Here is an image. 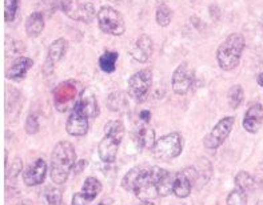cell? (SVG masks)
<instances>
[{
    "instance_id": "cell-1",
    "label": "cell",
    "mask_w": 263,
    "mask_h": 205,
    "mask_svg": "<svg viewBox=\"0 0 263 205\" xmlns=\"http://www.w3.org/2000/svg\"><path fill=\"white\" fill-rule=\"evenodd\" d=\"M164 169L159 167H135L122 180V187L126 191H133L142 201L153 202L159 197L158 182Z\"/></svg>"
},
{
    "instance_id": "cell-2",
    "label": "cell",
    "mask_w": 263,
    "mask_h": 205,
    "mask_svg": "<svg viewBox=\"0 0 263 205\" xmlns=\"http://www.w3.org/2000/svg\"><path fill=\"white\" fill-rule=\"evenodd\" d=\"M77 161V153L70 141H59L51 155V180L55 184H64Z\"/></svg>"
},
{
    "instance_id": "cell-3",
    "label": "cell",
    "mask_w": 263,
    "mask_h": 205,
    "mask_svg": "<svg viewBox=\"0 0 263 205\" xmlns=\"http://www.w3.org/2000/svg\"><path fill=\"white\" fill-rule=\"evenodd\" d=\"M245 37L240 33H231L223 43L218 47L217 60L223 71L237 68L245 50Z\"/></svg>"
},
{
    "instance_id": "cell-4",
    "label": "cell",
    "mask_w": 263,
    "mask_h": 205,
    "mask_svg": "<svg viewBox=\"0 0 263 205\" xmlns=\"http://www.w3.org/2000/svg\"><path fill=\"white\" fill-rule=\"evenodd\" d=\"M104 136L100 140L98 152L104 162H114L117 160L118 149L124 136V127L119 120H111L104 127Z\"/></svg>"
},
{
    "instance_id": "cell-5",
    "label": "cell",
    "mask_w": 263,
    "mask_h": 205,
    "mask_svg": "<svg viewBox=\"0 0 263 205\" xmlns=\"http://www.w3.org/2000/svg\"><path fill=\"white\" fill-rule=\"evenodd\" d=\"M183 149V139L178 132L168 133V135L157 140L153 148V155L160 161H168L182 153Z\"/></svg>"
},
{
    "instance_id": "cell-6",
    "label": "cell",
    "mask_w": 263,
    "mask_h": 205,
    "mask_svg": "<svg viewBox=\"0 0 263 205\" xmlns=\"http://www.w3.org/2000/svg\"><path fill=\"white\" fill-rule=\"evenodd\" d=\"M99 28L103 32L114 36H120L126 31L123 15L111 7H102L97 15Z\"/></svg>"
},
{
    "instance_id": "cell-7",
    "label": "cell",
    "mask_w": 263,
    "mask_h": 205,
    "mask_svg": "<svg viewBox=\"0 0 263 205\" xmlns=\"http://www.w3.org/2000/svg\"><path fill=\"white\" fill-rule=\"evenodd\" d=\"M60 10L67 16L82 23H91L95 17V8L91 3H82L80 0H60Z\"/></svg>"
},
{
    "instance_id": "cell-8",
    "label": "cell",
    "mask_w": 263,
    "mask_h": 205,
    "mask_svg": "<svg viewBox=\"0 0 263 205\" xmlns=\"http://www.w3.org/2000/svg\"><path fill=\"white\" fill-rule=\"evenodd\" d=\"M52 96L58 111L59 112H66V111L77 106V101H75L78 96L77 84L73 83V80H67V81L60 83L53 90Z\"/></svg>"
},
{
    "instance_id": "cell-9",
    "label": "cell",
    "mask_w": 263,
    "mask_h": 205,
    "mask_svg": "<svg viewBox=\"0 0 263 205\" xmlns=\"http://www.w3.org/2000/svg\"><path fill=\"white\" fill-rule=\"evenodd\" d=\"M153 84V71L146 68L130 77L128 80V95L137 101H143Z\"/></svg>"
},
{
    "instance_id": "cell-10",
    "label": "cell",
    "mask_w": 263,
    "mask_h": 205,
    "mask_svg": "<svg viewBox=\"0 0 263 205\" xmlns=\"http://www.w3.org/2000/svg\"><path fill=\"white\" fill-rule=\"evenodd\" d=\"M234 117H224L220 120L217 126L211 129V132L204 137V146L209 149H217L223 144L227 136L230 135L231 129H233Z\"/></svg>"
},
{
    "instance_id": "cell-11",
    "label": "cell",
    "mask_w": 263,
    "mask_h": 205,
    "mask_svg": "<svg viewBox=\"0 0 263 205\" xmlns=\"http://www.w3.org/2000/svg\"><path fill=\"white\" fill-rule=\"evenodd\" d=\"M194 79L195 75L189 64H180L173 73V91L177 95H186L193 87Z\"/></svg>"
},
{
    "instance_id": "cell-12",
    "label": "cell",
    "mask_w": 263,
    "mask_h": 205,
    "mask_svg": "<svg viewBox=\"0 0 263 205\" xmlns=\"http://www.w3.org/2000/svg\"><path fill=\"white\" fill-rule=\"evenodd\" d=\"M88 116L83 113L78 108L77 106L73 107V111L71 116L67 120L66 131L71 136H84L88 131Z\"/></svg>"
},
{
    "instance_id": "cell-13",
    "label": "cell",
    "mask_w": 263,
    "mask_h": 205,
    "mask_svg": "<svg viewBox=\"0 0 263 205\" xmlns=\"http://www.w3.org/2000/svg\"><path fill=\"white\" fill-rule=\"evenodd\" d=\"M67 50H68V42H67L66 39H63V37L55 40V42L51 44L50 48H48L47 61L46 64H44V71H46L47 73L51 72L60 60L66 56Z\"/></svg>"
},
{
    "instance_id": "cell-14",
    "label": "cell",
    "mask_w": 263,
    "mask_h": 205,
    "mask_svg": "<svg viewBox=\"0 0 263 205\" xmlns=\"http://www.w3.org/2000/svg\"><path fill=\"white\" fill-rule=\"evenodd\" d=\"M47 175V164L43 159H37L36 161H33L24 172L23 180L24 184L28 187L39 186L44 181Z\"/></svg>"
},
{
    "instance_id": "cell-15",
    "label": "cell",
    "mask_w": 263,
    "mask_h": 205,
    "mask_svg": "<svg viewBox=\"0 0 263 205\" xmlns=\"http://www.w3.org/2000/svg\"><path fill=\"white\" fill-rule=\"evenodd\" d=\"M263 122V107L259 102H255L247 109L243 119V128L247 132L257 133L260 129Z\"/></svg>"
},
{
    "instance_id": "cell-16",
    "label": "cell",
    "mask_w": 263,
    "mask_h": 205,
    "mask_svg": "<svg viewBox=\"0 0 263 205\" xmlns=\"http://www.w3.org/2000/svg\"><path fill=\"white\" fill-rule=\"evenodd\" d=\"M77 107L82 111L83 113H86L88 117H97L99 115V106H98V100L95 93L91 90H84L80 95L79 101H77Z\"/></svg>"
},
{
    "instance_id": "cell-17",
    "label": "cell",
    "mask_w": 263,
    "mask_h": 205,
    "mask_svg": "<svg viewBox=\"0 0 263 205\" xmlns=\"http://www.w3.org/2000/svg\"><path fill=\"white\" fill-rule=\"evenodd\" d=\"M154 50V44L153 40H151L150 36L147 35H142V36L138 37L137 43L134 44V48L131 51L133 53L134 59L137 61H140V63H146L148 57L151 56Z\"/></svg>"
},
{
    "instance_id": "cell-18",
    "label": "cell",
    "mask_w": 263,
    "mask_h": 205,
    "mask_svg": "<svg viewBox=\"0 0 263 205\" xmlns=\"http://www.w3.org/2000/svg\"><path fill=\"white\" fill-rule=\"evenodd\" d=\"M33 66V61L30 57H17V59L13 60V63L11 64L8 73H7V77L13 81H20L22 79H24L30 70L31 67Z\"/></svg>"
},
{
    "instance_id": "cell-19",
    "label": "cell",
    "mask_w": 263,
    "mask_h": 205,
    "mask_svg": "<svg viewBox=\"0 0 263 205\" xmlns=\"http://www.w3.org/2000/svg\"><path fill=\"white\" fill-rule=\"evenodd\" d=\"M174 195L179 199H186L191 193V180L187 177L184 172H179L175 175L173 187Z\"/></svg>"
},
{
    "instance_id": "cell-20",
    "label": "cell",
    "mask_w": 263,
    "mask_h": 205,
    "mask_svg": "<svg viewBox=\"0 0 263 205\" xmlns=\"http://www.w3.org/2000/svg\"><path fill=\"white\" fill-rule=\"evenodd\" d=\"M44 30L43 13L33 12L26 20V32L30 37L39 36Z\"/></svg>"
},
{
    "instance_id": "cell-21",
    "label": "cell",
    "mask_w": 263,
    "mask_h": 205,
    "mask_svg": "<svg viewBox=\"0 0 263 205\" xmlns=\"http://www.w3.org/2000/svg\"><path fill=\"white\" fill-rule=\"evenodd\" d=\"M135 141L140 148L144 149H153L155 146V132L154 129L148 128V127H142L139 128L137 133H135Z\"/></svg>"
},
{
    "instance_id": "cell-22",
    "label": "cell",
    "mask_w": 263,
    "mask_h": 205,
    "mask_svg": "<svg viewBox=\"0 0 263 205\" xmlns=\"http://www.w3.org/2000/svg\"><path fill=\"white\" fill-rule=\"evenodd\" d=\"M118 59H119V53L114 52V51H107L102 56L99 57V67L100 70L106 73H112L117 68Z\"/></svg>"
},
{
    "instance_id": "cell-23",
    "label": "cell",
    "mask_w": 263,
    "mask_h": 205,
    "mask_svg": "<svg viewBox=\"0 0 263 205\" xmlns=\"http://www.w3.org/2000/svg\"><path fill=\"white\" fill-rule=\"evenodd\" d=\"M235 186H237V189H239L242 192L250 193L254 191L255 180H254V177L250 173L242 171V172H239L235 176Z\"/></svg>"
},
{
    "instance_id": "cell-24",
    "label": "cell",
    "mask_w": 263,
    "mask_h": 205,
    "mask_svg": "<svg viewBox=\"0 0 263 205\" xmlns=\"http://www.w3.org/2000/svg\"><path fill=\"white\" fill-rule=\"evenodd\" d=\"M102 191V184L98 179L95 177H87L86 181L83 182V188H82V193L86 196L87 199L92 201L95 197L100 193Z\"/></svg>"
},
{
    "instance_id": "cell-25",
    "label": "cell",
    "mask_w": 263,
    "mask_h": 205,
    "mask_svg": "<svg viewBox=\"0 0 263 205\" xmlns=\"http://www.w3.org/2000/svg\"><path fill=\"white\" fill-rule=\"evenodd\" d=\"M107 106L111 111H123L127 108L128 102H127L126 93L123 92H114L108 96L107 100Z\"/></svg>"
},
{
    "instance_id": "cell-26",
    "label": "cell",
    "mask_w": 263,
    "mask_h": 205,
    "mask_svg": "<svg viewBox=\"0 0 263 205\" xmlns=\"http://www.w3.org/2000/svg\"><path fill=\"white\" fill-rule=\"evenodd\" d=\"M227 99H229V104L231 108H238L240 102L243 101V88L240 86H233L227 93Z\"/></svg>"
},
{
    "instance_id": "cell-27",
    "label": "cell",
    "mask_w": 263,
    "mask_h": 205,
    "mask_svg": "<svg viewBox=\"0 0 263 205\" xmlns=\"http://www.w3.org/2000/svg\"><path fill=\"white\" fill-rule=\"evenodd\" d=\"M171 19H173V13L170 8L166 4H160L157 10V23L160 27H167L171 23Z\"/></svg>"
},
{
    "instance_id": "cell-28",
    "label": "cell",
    "mask_w": 263,
    "mask_h": 205,
    "mask_svg": "<svg viewBox=\"0 0 263 205\" xmlns=\"http://www.w3.org/2000/svg\"><path fill=\"white\" fill-rule=\"evenodd\" d=\"M19 10V0H4V17L6 22H12Z\"/></svg>"
},
{
    "instance_id": "cell-29",
    "label": "cell",
    "mask_w": 263,
    "mask_h": 205,
    "mask_svg": "<svg viewBox=\"0 0 263 205\" xmlns=\"http://www.w3.org/2000/svg\"><path fill=\"white\" fill-rule=\"evenodd\" d=\"M44 197H46L48 205H62V191L53 187H47L44 191Z\"/></svg>"
},
{
    "instance_id": "cell-30",
    "label": "cell",
    "mask_w": 263,
    "mask_h": 205,
    "mask_svg": "<svg viewBox=\"0 0 263 205\" xmlns=\"http://www.w3.org/2000/svg\"><path fill=\"white\" fill-rule=\"evenodd\" d=\"M227 205H247V193L235 189L227 196Z\"/></svg>"
},
{
    "instance_id": "cell-31",
    "label": "cell",
    "mask_w": 263,
    "mask_h": 205,
    "mask_svg": "<svg viewBox=\"0 0 263 205\" xmlns=\"http://www.w3.org/2000/svg\"><path fill=\"white\" fill-rule=\"evenodd\" d=\"M39 131V120L36 113H30L26 120V132L28 135H35Z\"/></svg>"
},
{
    "instance_id": "cell-32",
    "label": "cell",
    "mask_w": 263,
    "mask_h": 205,
    "mask_svg": "<svg viewBox=\"0 0 263 205\" xmlns=\"http://www.w3.org/2000/svg\"><path fill=\"white\" fill-rule=\"evenodd\" d=\"M90 202H91L90 200L87 199L86 196H84L82 192L75 193L72 197V205H88Z\"/></svg>"
},
{
    "instance_id": "cell-33",
    "label": "cell",
    "mask_w": 263,
    "mask_h": 205,
    "mask_svg": "<svg viewBox=\"0 0 263 205\" xmlns=\"http://www.w3.org/2000/svg\"><path fill=\"white\" fill-rule=\"evenodd\" d=\"M86 166H87V162L84 161V160H80V161L75 162V166H73V173H75V175H79Z\"/></svg>"
},
{
    "instance_id": "cell-34",
    "label": "cell",
    "mask_w": 263,
    "mask_h": 205,
    "mask_svg": "<svg viewBox=\"0 0 263 205\" xmlns=\"http://www.w3.org/2000/svg\"><path fill=\"white\" fill-rule=\"evenodd\" d=\"M139 117H140V120L144 122V124H147V122L151 120V112L150 111H142L139 115Z\"/></svg>"
},
{
    "instance_id": "cell-35",
    "label": "cell",
    "mask_w": 263,
    "mask_h": 205,
    "mask_svg": "<svg viewBox=\"0 0 263 205\" xmlns=\"http://www.w3.org/2000/svg\"><path fill=\"white\" fill-rule=\"evenodd\" d=\"M258 83H259V86L263 87V72L258 75Z\"/></svg>"
},
{
    "instance_id": "cell-36",
    "label": "cell",
    "mask_w": 263,
    "mask_h": 205,
    "mask_svg": "<svg viewBox=\"0 0 263 205\" xmlns=\"http://www.w3.org/2000/svg\"><path fill=\"white\" fill-rule=\"evenodd\" d=\"M140 205H154L153 202H148V201H142V204Z\"/></svg>"
},
{
    "instance_id": "cell-37",
    "label": "cell",
    "mask_w": 263,
    "mask_h": 205,
    "mask_svg": "<svg viewBox=\"0 0 263 205\" xmlns=\"http://www.w3.org/2000/svg\"><path fill=\"white\" fill-rule=\"evenodd\" d=\"M16 205H30V204H28V202H26V201H22V202H17Z\"/></svg>"
},
{
    "instance_id": "cell-38",
    "label": "cell",
    "mask_w": 263,
    "mask_h": 205,
    "mask_svg": "<svg viewBox=\"0 0 263 205\" xmlns=\"http://www.w3.org/2000/svg\"><path fill=\"white\" fill-rule=\"evenodd\" d=\"M258 205H263V201H262V202H259V204H258Z\"/></svg>"
},
{
    "instance_id": "cell-39",
    "label": "cell",
    "mask_w": 263,
    "mask_h": 205,
    "mask_svg": "<svg viewBox=\"0 0 263 205\" xmlns=\"http://www.w3.org/2000/svg\"><path fill=\"white\" fill-rule=\"evenodd\" d=\"M99 205H104V204H103V202H102V204H99Z\"/></svg>"
}]
</instances>
